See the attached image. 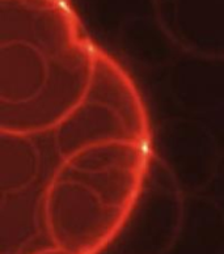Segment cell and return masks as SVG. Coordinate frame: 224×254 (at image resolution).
<instances>
[{"instance_id":"6da1fadb","label":"cell","mask_w":224,"mask_h":254,"mask_svg":"<svg viewBox=\"0 0 224 254\" xmlns=\"http://www.w3.org/2000/svg\"><path fill=\"white\" fill-rule=\"evenodd\" d=\"M149 109L122 64L87 42H4L0 254H101L147 184Z\"/></svg>"}]
</instances>
